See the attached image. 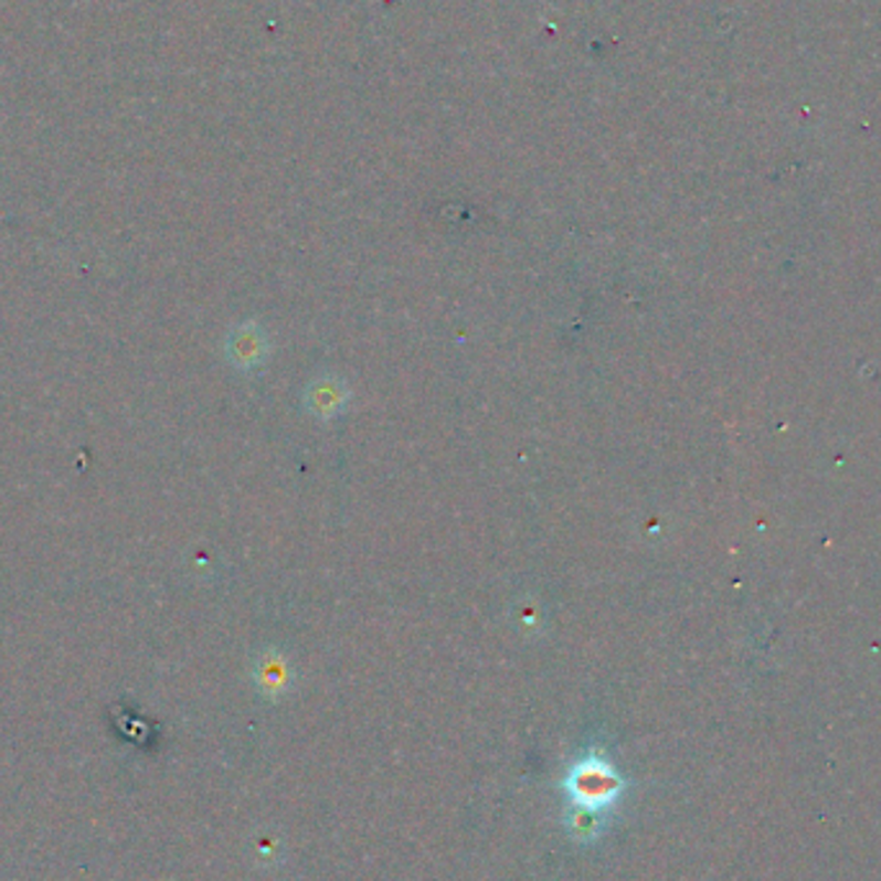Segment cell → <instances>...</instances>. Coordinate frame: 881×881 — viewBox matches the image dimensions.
I'll use <instances>...</instances> for the list:
<instances>
[{
	"label": "cell",
	"instance_id": "6da1fadb",
	"mask_svg": "<svg viewBox=\"0 0 881 881\" xmlns=\"http://www.w3.org/2000/svg\"><path fill=\"white\" fill-rule=\"evenodd\" d=\"M577 796L587 804H601L606 802L611 794L616 792V778L608 776V771L603 765H587V768L580 771V776L572 781Z\"/></svg>",
	"mask_w": 881,
	"mask_h": 881
}]
</instances>
